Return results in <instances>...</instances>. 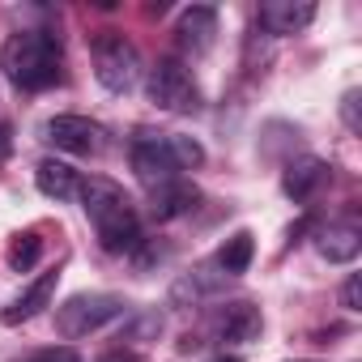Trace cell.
<instances>
[{"label":"cell","mask_w":362,"mask_h":362,"mask_svg":"<svg viewBox=\"0 0 362 362\" xmlns=\"http://www.w3.org/2000/svg\"><path fill=\"white\" fill-rule=\"evenodd\" d=\"M341 119H345L349 132H362V119H358V90H349V94L341 98Z\"/></svg>","instance_id":"cell-20"},{"label":"cell","mask_w":362,"mask_h":362,"mask_svg":"<svg viewBox=\"0 0 362 362\" xmlns=\"http://www.w3.org/2000/svg\"><path fill=\"white\" fill-rule=\"evenodd\" d=\"M214 362H243V358H235V354H222V358H214Z\"/></svg>","instance_id":"cell-25"},{"label":"cell","mask_w":362,"mask_h":362,"mask_svg":"<svg viewBox=\"0 0 362 362\" xmlns=\"http://www.w3.org/2000/svg\"><path fill=\"white\" fill-rule=\"evenodd\" d=\"M77 197H81V209H86V218L94 222L98 243H103L107 252H132V247H141V218H136V205H132V197L115 184V179L90 175V179H81Z\"/></svg>","instance_id":"cell-1"},{"label":"cell","mask_w":362,"mask_h":362,"mask_svg":"<svg viewBox=\"0 0 362 362\" xmlns=\"http://www.w3.org/2000/svg\"><path fill=\"white\" fill-rule=\"evenodd\" d=\"M56 281H60V273H43L39 281H30L5 311H0V320L5 324H26V320H35L47 303H52V294H56Z\"/></svg>","instance_id":"cell-13"},{"label":"cell","mask_w":362,"mask_h":362,"mask_svg":"<svg viewBox=\"0 0 362 362\" xmlns=\"http://www.w3.org/2000/svg\"><path fill=\"white\" fill-rule=\"evenodd\" d=\"M252 256H256V239H252L247 230H235V235L218 247L214 269H218L222 277H239V273H247V269H252Z\"/></svg>","instance_id":"cell-16"},{"label":"cell","mask_w":362,"mask_h":362,"mask_svg":"<svg viewBox=\"0 0 362 362\" xmlns=\"http://www.w3.org/2000/svg\"><path fill=\"white\" fill-rule=\"evenodd\" d=\"M341 303H345V311H362V277H358V273L345 281V290H341Z\"/></svg>","instance_id":"cell-22"},{"label":"cell","mask_w":362,"mask_h":362,"mask_svg":"<svg viewBox=\"0 0 362 362\" xmlns=\"http://www.w3.org/2000/svg\"><path fill=\"white\" fill-rule=\"evenodd\" d=\"M124 311H128V303L119 294H73L64 307H56V332L77 341V337H90V332L107 328Z\"/></svg>","instance_id":"cell-3"},{"label":"cell","mask_w":362,"mask_h":362,"mask_svg":"<svg viewBox=\"0 0 362 362\" xmlns=\"http://www.w3.org/2000/svg\"><path fill=\"white\" fill-rule=\"evenodd\" d=\"M9 153H13V128L0 119V162H9Z\"/></svg>","instance_id":"cell-23"},{"label":"cell","mask_w":362,"mask_h":362,"mask_svg":"<svg viewBox=\"0 0 362 362\" xmlns=\"http://www.w3.org/2000/svg\"><path fill=\"white\" fill-rule=\"evenodd\" d=\"M35 184H39V192L47 201H73L77 188H81V175L69 162H60V158H43L39 170H35Z\"/></svg>","instance_id":"cell-15"},{"label":"cell","mask_w":362,"mask_h":362,"mask_svg":"<svg viewBox=\"0 0 362 362\" xmlns=\"http://www.w3.org/2000/svg\"><path fill=\"white\" fill-rule=\"evenodd\" d=\"M132 170H136V179L149 192L170 184V179H179L184 166H179V158L170 149V132H141L132 141Z\"/></svg>","instance_id":"cell-6"},{"label":"cell","mask_w":362,"mask_h":362,"mask_svg":"<svg viewBox=\"0 0 362 362\" xmlns=\"http://www.w3.org/2000/svg\"><path fill=\"white\" fill-rule=\"evenodd\" d=\"M39 256H43V239H39L35 230L18 235V239L9 243V269H13V273H30V269L39 264Z\"/></svg>","instance_id":"cell-18"},{"label":"cell","mask_w":362,"mask_h":362,"mask_svg":"<svg viewBox=\"0 0 362 362\" xmlns=\"http://www.w3.org/2000/svg\"><path fill=\"white\" fill-rule=\"evenodd\" d=\"M145 90H149L153 107H162V111H175V115L201 111V86L192 81V73L179 60H158L145 77Z\"/></svg>","instance_id":"cell-4"},{"label":"cell","mask_w":362,"mask_h":362,"mask_svg":"<svg viewBox=\"0 0 362 362\" xmlns=\"http://www.w3.org/2000/svg\"><path fill=\"white\" fill-rule=\"evenodd\" d=\"M0 69L18 90H47L60 81V39L47 30H18L0 52Z\"/></svg>","instance_id":"cell-2"},{"label":"cell","mask_w":362,"mask_h":362,"mask_svg":"<svg viewBox=\"0 0 362 362\" xmlns=\"http://www.w3.org/2000/svg\"><path fill=\"white\" fill-rule=\"evenodd\" d=\"M315 252L328 260V264H349L358 252H362V230L354 222H337V226H324L315 235Z\"/></svg>","instance_id":"cell-14"},{"label":"cell","mask_w":362,"mask_h":362,"mask_svg":"<svg viewBox=\"0 0 362 362\" xmlns=\"http://www.w3.org/2000/svg\"><path fill=\"white\" fill-rule=\"evenodd\" d=\"M315 18V5H307V0H269V5H260V26L269 35H298L307 30Z\"/></svg>","instance_id":"cell-12"},{"label":"cell","mask_w":362,"mask_h":362,"mask_svg":"<svg viewBox=\"0 0 362 362\" xmlns=\"http://www.w3.org/2000/svg\"><path fill=\"white\" fill-rule=\"evenodd\" d=\"M98 362H141L136 354H128V349H111V354H103Z\"/></svg>","instance_id":"cell-24"},{"label":"cell","mask_w":362,"mask_h":362,"mask_svg":"<svg viewBox=\"0 0 362 362\" xmlns=\"http://www.w3.org/2000/svg\"><path fill=\"white\" fill-rule=\"evenodd\" d=\"M260 328H264L260 307H252L247 298L218 307V311H214V320H209V337H214V341H226V345H230V341L247 345V341H256V337H260Z\"/></svg>","instance_id":"cell-8"},{"label":"cell","mask_w":362,"mask_h":362,"mask_svg":"<svg viewBox=\"0 0 362 362\" xmlns=\"http://www.w3.org/2000/svg\"><path fill=\"white\" fill-rule=\"evenodd\" d=\"M328 175H332V166L324 162V158H294L290 166H286V175H281V192L290 197V201H311L324 184H328Z\"/></svg>","instance_id":"cell-10"},{"label":"cell","mask_w":362,"mask_h":362,"mask_svg":"<svg viewBox=\"0 0 362 362\" xmlns=\"http://www.w3.org/2000/svg\"><path fill=\"white\" fill-rule=\"evenodd\" d=\"M30 362H81V354L69 349V345H52V349H39Z\"/></svg>","instance_id":"cell-21"},{"label":"cell","mask_w":362,"mask_h":362,"mask_svg":"<svg viewBox=\"0 0 362 362\" xmlns=\"http://www.w3.org/2000/svg\"><path fill=\"white\" fill-rule=\"evenodd\" d=\"M94 73L111 94H128L141 81V56L119 30H103L94 39Z\"/></svg>","instance_id":"cell-5"},{"label":"cell","mask_w":362,"mask_h":362,"mask_svg":"<svg viewBox=\"0 0 362 362\" xmlns=\"http://www.w3.org/2000/svg\"><path fill=\"white\" fill-rule=\"evenodd\" d=\"M197 201H201V192L188 184V179H170V184H162V188L149 192V214H153L158 222H175V218L192 214Z\"/></svg>","instance_id":"cell-11"},{"label":"cell","mask_w":362,"mask_h":362,"mask_svg":"<svg viewBox=\"0 0 362 362\" xmlns=\"http://www.w3.org/2000/svg\"><path fill=\"white\" fill-rule=\"evenodd\" d=\"M43 141L56 145V149H64V153L94 158V153H103L107 132H103V124H94V119H86V115H52V119L43 124Z\"/></svg>","instance_id":"cell-7"},{"label":"cell","mask_w":362,"mask_h":362,"mask_svg":"<svg viewBox=\"0 0 362 362\" xmlns=\"http://www.w3.org/2000/svg\"><path fill=\"white\" fill-rule=\"evenodd\" d=\"M214 35H218V9H209V5H192V9L179 13V26H175L179 52L205 56V52L214 47Z\"/></svg>","instance_id":"cell-9"},{"label":"cell","mask_w":362,"mask_h":362,"mask_svg":"<svg viewBox=\"0 0 362 362\" xmlns=\"http://www.w3.org/2000/svg\"><path fill=\"white\" fill-rule=\"evenodd\" d=\"M222 281H226V277H222L214 264H201V269H192L188 277L175 281L170 298H175V303H201V298H209L214 290H222Z\"/></svg>","instance_id":"cell-17"},{"label":"cell","mask_w":362,"mask_h":362,"mask_svg":"<svg viewBox=\"0 0 362 362\" xmlns=\"http://www.w3.org/2000/svg\"><path fill=\"white\" fill-rule=\"evenodd\" d=\"M170 149H175V158H179V166H184V170H192V166H201V162H205V149H201L192 136L170 132Z\"/></svg>","instance_id":"cell-19"}]
</instances>
